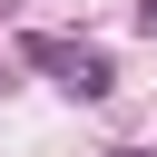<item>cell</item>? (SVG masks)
I'll list each match as a JSON object with an SVG mask.
<instances>
[{"mask_svg": "<svg viewBox=\"0 0 157 157\" xmlns=\"http://www.w3.org/2000/svg\"><path fill=\"white\" fill-rule=\"evenodd\" d=\"M137 29H147V39H157V0H137Z\"/></svg>", "mask_w": 157, "mask_h": 157, "instance_id": "obj_2", "label": "cell"}, {"mask_svg": "<svg viewBox=\"0 0 157 157\" xmlns=\"http://www.w3.org/2000/svg\"><path fill=\"white\" fill-rule=\"evenodd\" d=\"M20 59H29V69H49L69 98H108V88H118V78H108V49H88V39H49V29H29V39H20Z\"/></svg>", "mask_w": 157, "mask_h": 157, "instance_id": "obj_1", "label": "cell"}, {"mask_svg": "<svg viewBox=\"0 0 157 157\" xmlns=\"http://www.w3.org/2000/svg\"><path fill=\"white\" fill-rule=\"evenodd\" d=\"M0 88H10V78H0Z\"/></svg>", "mask_w": 157, "mask_h": 157, "instance_id": "obj_3", "label": "cell"}]
</instances>
